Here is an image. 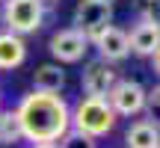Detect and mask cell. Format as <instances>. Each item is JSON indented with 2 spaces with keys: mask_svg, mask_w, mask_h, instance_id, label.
I'll return each mask as SVG.
<instances>
[{
  "mask_svg": "<svg viewBox=\"0 0 160 148\" xmlns=\"http://www.w3.org/2000/svg\"><path fill=\"white\" fill-rule=\"evenodd\" d=\"M95 47H98V53H101V62H122V59L131 53V47H128V33L125 30H119V27H113L110 24L104 33H98V39H95Z\"/></svg>",
  "mask_w": 160,
  "mask_h": 148,
  "instance_id": "obj_8",
  "label": "cell"
},
{
  "mask_svg": "<svg viewBox=\"0 0 160 148\" xmlns=\"http://www.w3.org/2000/svg\"><path fill=\"white\" fill-rule=\"evenodd\" d=\"M33 148H57V142H33Z\"/></svg>",
  "mask_w": 160,
  "mask_h": 148,
  "instance_id": "obj_15",
  "label": "cell"
},
{
  "mask_svg": "<svg viewBox=\"0 0 160 148\" xmlns=\"http://www.w3.org/2000/svg\"><path fill=\"white\" fill-rule=\"evenodd\" d=\"M98 3H107V6H113V0H98Z\"/></svg>",
  "mask_w": 160,
  "mask_h": 148,
  "instance_id": "obj_16",
  "label": "cell"
},
{
  "mask_svg": "<svg viewBox=\"0 0 160 148\" xmlns=\"http://www.w3.org/2000/svg\"><path fill=\"white\" fill-rule=\"evenodd\" d=\"M57 148H98V142L92 136H86V133H77V131H68L62 139H59Z\"/></svg>",
  "mask_w": 160,
  "mask_h": 148,
  "instance_id": "obj_14",
  "label": "cell"
},
{
  "mask_svg": "<svg viewBox=\"0 0 160 148\" xmlns=\"http://www.w3.org/2000/svg\"><path fill=\"white\" fill-rule=\"evenodd\" d=\"M27 59V45H24L21 36L15 33H0V68L9 71Z\"/></svg>",
  "mask_w": 160,
  "mask_h": 148,
  "instance_id": "obj_10",
  "label": "cell"
},
{
  "mask_svg": "<svg viewBox=\"0 0 160 148\" xmlns=\"http://www.w3.org/2000/svg\"><path fill=\"white\" fill-rule=\"evenodd\" d=\"M86 51H89V42L74 27H65L51 36V53L57 62H80L86 57Z\"/></svg>",
  "mask_w": 160,
  "mask_h": 148,
  "instance_id": "obj_6",
  "label": "cell"
},
{
  "mask_svg": "<svg viewBox=\"0 0 160 148\" xmlns=\"http://www.w3.org/2000/svg\"><path fill=\"white\" fill-rule=\"evenodd\" d=\"M160 45V30H157V18H142L128 36V47L139 57H154Z\"/></svg>",
  "mask_w": 160,
  "mask_h": 148,
  "instance_id": "obj_9",
  "label": "cell"
},
{
  "mask_svg": "<svg viewBox=\"0 0 160 148\" xmlns=\"http://www.w3.org/2000/svg\"><path fill=\"white\" fill-rule=\"evenodd\" d=\"M71 125H74L77 133H86V136L98 139V136H107L113 131L116 113L110 110L107 98H83L74 107V113H71Z\"/></svg>",
  "mask_w": 160,
  "mask_h": 148,
  "instance_id": "obj_2",
  "label": "cell"
},
{
  "mask_svg": "<svg viewBox=\"0 0 160 148\" xmlns=\"http://www.w3.org/2000/svg\"><path fill=\"white\" fill-rule=\"evenodd\" d=\"M42 3H45V0H42Z\"/></svg>",
  "mask_w": 160,
  "mask_h": 148,
  "instance_id": "obj_17",
  "label": "cell"
},
{
  "mask_svg": "<svg viewBox=\"0 0 160 148\" xmlns=\"http://www.w3.org/2000/svg\"><path fill=\"white\" fill-rule=\"evenodd\" d=\"M110 21H113V6L107 3H98V0H80L74 6V30L77 33L86 36V42H95L98 33H104V30L110 27Z\"/></svg>",
  "mask_w": 160,
  "mask_h": 148,
  "instance_id": "obj_4",
  "label": "cell"
},
{
  "mask_svg": "<svg viewBox=\"0 0 160 148\" xmlns=\"http://www.w3.org/2000/svg\"><path fill=\"white\" fill-rule=\"evenodd\" d=\"M24 133H21V121H18L15 110H0V142L12 145V142H21Z\"/></svg>",
  "mask_w": 160,
  "mask_h": 148,
  "instance_id": "obj_13",
  "label": "cell"
},
{
  "mask_svg": "<svg viewBox=\"0 0 160 148\" xmlns=\"http://www.w3.org/2000/svg\"><path fill=\"white\" fill-rule=\"evenodd\" d=\"M21 133L30 142H59L71 131V110L57 92H30L15 110Z\"/></svg>",
  "mask_w": 160,
  "mask_h": 148,
  "instance_id": "obj_1",
  "label": "cell"
},
{
  "mask_svg": "<svg viewBox=\"0 0 160 148\" xmlns=\"http://www.w3.org/2000/svg\"><path fill=\"white\" fill-rule=\"evenodd\" d=\"M45 21V3L42 0H3V24L6 33L27 36L36 33Z\"/></svg>",
  "mask_w": 160,
  "mask_h": 148,
  "instance_id": "obj_3",
  "label": "cell"
},
{
  "mask_svg": "<svg viewBox=\"0 0 160 148\" xmlns=\"http://www.w3.org/2000/svg\"><path fill=\"white\" fill-rule=\"evenodd\" d=\"M116 71L110 68L107 62H101V59H95V62H89L83 68V92L86 98H107L110 89L116 86Z\"/></svg>",
  "mask_w": 160,
  "mask_h": 148,
  "instance_id": "obj_7",
  "label": "cell"
},
{
  "mask_svg": "<svg viewBox=\"0 0 160 148\" xmlns=\"http://www.w3.org/2000/svg\"><path fill=\"white\" fill-rule=\"evenodd\" d=\"M160 142V133H157V125L148 119H139L128 127L125 133V145L128 148H157Z\"/></svg>",
  "mask_w": 160,
  "mask_h": 148,
  "instance_id": "obj_11",
  "label": "cell"
},
{
  "mask_svg": "<svg viewBox=\"0 0 160 148\" xmlns=\"http://www.w3.org/2000/svg\"><path fill=\"white\" fill-rule=\"evenodd\" d=\"M33 86L36 92H59L65 86V71L53 62H45L33 71Z\"/></svg>",
  "mask_w": 160,
  "mask_h": 148,
  "instance_id": "obj_12",
  "label": "cell"
},
{
  "mask_svg": "<svg viewBox=\"0 0 160 148\" xmlns=\"http://www.w3.org/2000/svg\"><path fill=\"white\" fill-rule=\"evenodd\" d=\"M107 104L116 116H139L145 110V89L137 80H116L107 95Z\"/></svg>",
  "mask_w": 160,
  "mask_h": 148,
  "instance_id": "obj_5",
  "label": "cell"
}]
</instances>
